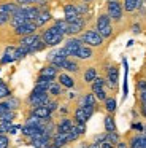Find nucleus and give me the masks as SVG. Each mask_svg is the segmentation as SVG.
Instances as JSON below:
<instances>
[{"label": "nucleus", "instance_id": "24", "mask_svg": "<svg viewBox=\"0 0 146 148\" xmlns=\"http://www.w3.org/2000/svg\"><path fill=\"white\" fill-rule=\"evenodd\" d=\"M40 34H32V35H25V37H21L18 38V45L19 46H25V48H30L38 38H40Z\"/></svg>", "mask_w": 146, "mask_h": 148}, {"label": "nucleus", "instance_id": "12", "mask_svg": "<svg viewBox=\"0 0 146 148\" xmlns=\"http://www.w3.org/2000/svg\"><path fill=\"white\" fill-rule=\"evenodd\" d=\"M56 81L63 88V89H73V88L76 86V80L73 78V75L67 73V72H60V73L57 75Z\"/></svg>", "mask_w": 146, "mask_h": 148}, {"label": "nucleus", "instance_id": "1", "mask_svg": "<svg viewBox=\"0 0 146 148\" xmlns=\"http://www.w3.org/2000/svg\"><path fill=\"white\" fill-rule=\"evenodd\" d=\"M95 30L103 37V40H111L114 35V27L111 23L110 16L106 14V11H100L95 19Z\"/></svg>", "mask_w": 146, "mask_h": 148}, {"label": "nucleus", "instance_id": "21", "mask_svg": "<svg viewBox=\"0 0 146 148\" xmlns=\"http://www.w3.org/2000/svg\"><path fill=\"white\" fill-rule=\"evenodd\" d=\"M48 94H49L51 99H60V97L65 94V89H63L57 81H53V83L49 84V88H48Z\"/></svg>", "mask_w": 146, "mask_h": 148}, {"label": "nucleus", "instance_id": "35", "mask_svg": "<svg viewBox=\"0 0 146 148\" xmlns=\"http://www.w3.org/2000/svg\"><path fill=\"white\" fill-rule=\"evenodd\" d=\"M41 129H37V127H30V126H22V129H21V132H22V135L24 137H27V138H32L37 132H40Z\"/></svg>", "mask_w": 146, "mask_h": 148}, {"label": "nucleus", "instance_id": "29", "mask_svg": "<svg viewBox=\"0 0 146 148\" xmlns=\"http://www.w3.org/2000/svg\"><path fill=\"white\" fill-rule=\"evenodd\" d=\"M122 8L124 13L132 14L135 11H138V3H136V0H122Z\"/></svg>", "mask_w": 146, "mask_h": 148}, {"label": "nucleus", "instance_id": "53", "mask_svg": "<svg viewBox=\"0 0 146 148\" xmlns=\"http://www.w3.org/2000/svg\"><path fill=\"white\" fill-rule=\"evenodd\" d=\"M10 126H11V124H2V123H0V135H3V134H8V131H10Z\"/></svg>", "mask_w": 146, "mask_h": 148}, {"label": "nucleus", "instance_id": "18", "mask_svg": "<svg viewBox=\"0 0 146 148\" xmlns=\"http://www.w3.org/2000/svg\"><path fill=\"white\" fill-rule=\"evenodd\" d=\"M59 73H60L59 69H56L51 64H46V65H43V67L40 69L38 77H46V78H51V80H57V75Z\"/></svg>", "mask_w": 146, "mask_h": 148}, {"label": "nucleus", "instance_id": "11", "mask_svg": "<svg viewBox=\"0 0 146 148\" xmlns=\"http://www.w3.org/2000/svg\"><path fill=\"white\" fill-rule=\"evenodd\" d=\"M25 23H29V19L25 18V8L19 7L18 11H16L11 16V19H10V27H11V29H16V27L22 26V24H25Z\"/></svg>", "mask_w": 146, "mask_h": 148}, {"label": "nucleus", "instance_id": "36", "mask_svg": "<svg viewBox=\"0 0 146 148\" xmlns=\"http://www.w3.org/2000/svg\"><path fill=\"white\" fill-rule=\"evenodd\" d=\"M13 119H16V112H13V110L0 116V123L2 124H13Z\"/></svg>", "mask_w": 146, "mask_h": 148}, {"label": "nucleus", "instance_id": "58", "mask_svg": "<svg viewBox=\"0 0 146 148\" xmlns=\"http://www.w3.org/2000/svg\"><path fill=\"white\" fill-rule=\"evenodd\" d=\"M46 148H59V147H57V145H54L53 142H51L49 145H46Z\"/></svg>", "mask_w": 146, "mask_h": 148}, {"label": "nucleus", "instance_id": "60", "mask_svg": "<svg viewBox=\"0 0 146 148\" xmlns=\"http://www.w3.org/2000/svg\"><path fill=\"white\" fill-rule=\"evenodd\" d=\"M2 83H5V81H3V80H2V78H0V84H2Z\"/></svg>", "mask_w": 146, "mask_h": 148}, {"label": "nucleus", "instance_id": "34", "mask_svg": "<svg viewBox=\"0 0 146 148\" xmlns=\"http://www.w3.org/2000/svg\"><path fill=\"white\" fill-rule=\"evenodd\" d=\"M53 24L56 26V29L59 30L60 34H63V35H65L67 30H68V24H67L65 19H56V21H53Z\"/></svg>", "mask_w": 146, "mask_h": 148}, {"label": "nucleus", "instance_id": "45", "mask_svg": "<svg viewBox=\"0 0 146 148\" xmlns=\"http://www.w3.org/2000/svg\"><path fill=\"white\" fill-rule=\"evenodd\" d=\"M130 127H132V131H136L138 134H143V132H145V124H141V123H138V121L132 123Z\"/></svg>", "mask_w": 146, "mask_h": 148}, {"label": "nucleus", "instance_id": "62", "mask_svg": "<svg viewBox=\"0 0 146 148\" xmlns=\"http://www.w3.org/2000/svg\"><path fill=\"white\" fill-rule=\"evenodd\" d=\"M145 2H146V0H145Z\"/></svg>", "mask_w": 146, "mask_h": 148}, {"label": "nucleus", "instance_id": "54", "mask_svg": "<svg viewBox=\"0 0 146 148\" xmlns=\"http://www.w3.org/2000/svg\"><path fill=\"white\" fill-rule=\"evenodd\" d=\"M136 100H140V102H145V103H146V91H143V92L136 94Z\"/></svg>", "mask_w": 146, "mask_h": 148}, {"label": "nucleus", "instance_id": "6", "mask_svg": "<svg viewBox=\"0 0 146 148\" xmlns=\"http://www.w3.org/2000/svg\"><path fill=\"white\" fill-rule=\"evenodd\" d=\"M86 29H87V19H86V18H79L78 21L68 24V30H67L65 37L67 38H68V37H79Z\"/></svg>", "mask_w": 146, "mask_h": 148}, {"label": "nucleus", "instance_id": "44", "mask_svg": "<svg viewBox=\"0 0 146 148\" xmlns=\"http://www.w3.org/2000/svg\"><path fill=\"white\" fill-rule=\"evenodd\" d=\"M10 145H11V142H10V137L6 134L0 135V148H10Z\"/></svg>", "mask_w": 146, "mask_h": 148}, {"label": "nucleus", "instance_id": "42", "mask_svg": "<svg viewBox=\"0 0 146 148\" xmlns=\"http://www.w3.org/2000/svg\"><path fill=\"white\" fill-rule=\"evenodd\" d=\"M94 96H95V99H97L98 102L103 103L105 100H106V97H108V92H106V89H100V91H97V92H94Z\"/></svg>", "mask_w": 146, "mask_h": 148}, {"label": "nucleus", "instance_id": "57", "mask_svg": "<svg viewBox=\"0 0 146 148\" xmlns=\"http://www.w3.org/2000/svg\"><path fill=\"white\" fill-rule=\"evenodd\" d=\"M87 148H100V145H98V143H94V142H92V143H87Z\"/></svg>", "mask_w": 146, "mask_h": 148}, {"label": "nucleus", "instance_id": "10", "mask_svg": "<svg viewBox=\"0 0 146 148\" xmlns=\"http://www.w3.org/2000/svg\"><path fill=\"white\" fill-rule=\"evenodd\" d=\"M95 58V51L94 48H91V46L87 45H81V48L78 49V53H76L75 59L79 62H87V61H92V59Z\"/></svg>", "mask_w": 146, "mask_h": 148}, {"label": "nucleus", "instance_id": "14", "mask_svg": "<svg viewBox=\"0 0 146 148\" xmlns=\"http://www.w3.org/2000/svg\"><path fill=\"white\" fill-rule=\"evenodd\" d=\"M73 126H75V123H73V119L70 116H62L56 123V132H59V134H68Z\"/></svg>", "mask_w": 146, "mask_h": 148}, {"label": "nucleus", "instance_id": "13", "mask_svg": "<svg viewBox=\"0 0 146 148\" xmlns=\"http://www.w3.org/2000/svg\"><path fill=\"white\" fill-rule=\"evenodd\" d=\"M40 8H41V13L38 14V18L33 23L37 24L38 29H44L49 23H53V14H51V11L48 8H43V7H40Z\"/></svg>", "mask_w": 146, "mask_h": 148}, {"label": "nucleus", "instance_id": "26", "mask_svg": "<svg viewBox=\"0 0 146 148\" xmlns=\"http://www.w3.org/2000/svg\"><path fill=\"white\" fill-rule=\"evenodd\" d=\"M89 89H91V92H97V91H100V89H106V81H105V77H100V75H98V77L91 83Z\"/></svg>", "mask_w": 146, "mask_h": 148}, {"label": "nucleus", "instance_id": "52", "mask_svg": "<svg viewBox=\"0 0 146 148\" xmlns=\"http://www.w3.org/2000/svg\"><path fill=\"white\" fill-rule=\"evenodd\" d=\"M10 19H11V18L6 16V14H0V27H3V26H6V24H10Z\"/></svg>", "mask_w": 146, "mask_h": 148}, {"label": "nucleus", "instance_id": "51", "mask_svg": "<svg viewBox=\"0 0 146 148\" xmlns=\"http://www.w3.org/2000/svg\"><path fill=\"white\" fill-rule=\"evenodd\" d=\"M105 138H106V134L103 132V134H97V135H95L92 142H94V143H98V145H100L102 142H105Z\"/></svg>", "mask_w": 146, "mask_h": 148}, {"label": "nucleus", "instance_id": "19", "mask_svg": "<svg viewBox=\"0 0 146 148\" xmlns=\"http://www.w3.org/2000/svg\"><path fill=\"white\" fill-rule=\"evenodd\" d=\"M18 8L19 5L16 2H3V3H0V14H6V16L11 18L18 11Z\"/></svg>", "mask_w": 146, "mask_h": 148}, {"label": "nucleus", "instance_id": "25", "mask_svg": "<svg viewBox=\"0 0 146 148\" xmlns=\"http://www.w3.org/2000/svg\"><path fill=\"white\" fill-rule=\"evenodd\" d=\"M103 127L105 132H116L117 131V126H116V119H114V115H105L103 119Z\"/></svg>", "mask_w": 146, "mask_h": 148}, {"label": "nucleus", "instance_id": "48", "mask_svg": "<svg viewBox=\"0 0 146 148\" xmlns=\"http://www.w3.org/2000/svg\"><path fill=\"white\" fill-rule=\"evenodd\" d=\"M57 112H59L60 118H62V116H68V115H70V108H68V105H60Z\"/></svg>", "mask_w": 146, "mask_h": 148}, {"label": "nucleus", "instance_id": "16", "mask_svg": "<svg viewBox=\"0 0 146 148\" xmlns=\"http://www.w3.org/2000/svg\"><path fill=\"white\" fill-rule=\"evenodd\" d=\"M62 72H67L70 75H78V73H81V64L75 58H68L65 61V64H63Z\"/></svg>", "mask_w": 146, "mask_h": 148}, {"label": "nucleus", "instance_id": "38", "mask_svg": "<svg viewBox=\"0 0 146 148\" xmlns=\"http://www.w3.org/2000/svg\"><path fill=\"white\" fill-rule=\"evenodd\" d=\"M106 134V138L105 140L106 142H110V143H113V145H117L119 143V140H121V135H119V132H105Z\"/></svg>", "mask_w": 146, "mask_h": 148}, {"label": "nucleus", "instance_id": "37", "mask_svg": "<svg viewBox=\"0 0 146 148\" xmlns=\"http://www.w3.org/2000/svg\"><path fill=\"white\" fill-rule=\"evenodd\" d=\"M6 102H8V105H10V108L13 110V112H16L18 108H21V99H18V97H14V96H11V97H8L6 99Z\"/></svg>", "mask_w": 146, "mask_h": 148}, {"label": "nucleus", "instance_id": "41", "mask_svg": "<svg viewBox=\"0 0 146 148\" xmlns=\"http://www.w3.org/2000/svg\"><path fill=\"white\" fill-rule=\"evenodd\" d=\"M46 107L49 108L51 113H56L60 107V99H49V102L46 103Z\"/></svg>", "mask_w": 146, "mask_h": 148}, {"label": "nucleus", "instance_id": "20", "mask_svg": "<svg viewBox=\"0 0 146 148\" xmlns=\"http://www.w3.org/2000/svg\"><path fill=\"white\" fill-rule=\"evenodd\" d=\"M72 119H73V123H75V124H86V123L89 121V118L86 116L84 110H83L81 107H75V108H73Z\"/></svg>", "mask_w": 146, "mask_h": 148}, {"label": "nucleus", "instance_id": "8", "mask_svg": "<svg viewBox=\"0 0 146 148\" xmlns=\"http://www.w3.org/2000/svg\"><path fill=\"white\" fill-rule=\"evenodd\" d=\"M76 107H94V108H97L98 112V100L95 99L94 92H91V91H87V92H83L81 96L76 99Z\"/></svg>", "mask_w": 146, "mask_h": 148}, {"label": "nucleus", "instance_id": "43", "mask_svg": "<svg viewBox=\"0 0 146 148\" xmlns=\"http://www.w3.org/2000/svg\"><path fill=\"white\" fill-rule=\"evenodd\" d=\"M136 110H138L140 116L146 119V103H145V102H140V100H136Z\"/></svg>", "mask_w": 146, "mask_h": 148}, {"label": "nucleus", "instance_id": "5", "mask_svg": "<svg viewBox=\"0 0 146 148\" xmlns=\"http://www.w3.org/2000/svg\"><path fill=\"white\" fill-rule=\"evenodd\" d=\"M105 81H106V88L110 91H116L119 86V65L111 62L105 69Z\"/></svg>", "mask_w": 146, "mask_h": 148}, {"label": "nucleus", "instance_id": "50", "mask_svg": "<svg viewBox=\"0 0 146 148\" xmlns=\"http://www.w3.org/2000/svg\"><path fill=\"white\" fill-rule=\"evenodd\" d=\"M21 129H22V126H19V124H11V126H10L8 134H10V135H14V134H18V131H21Z\"/></svg>", "mask_w": 146, "mask_h": 148}, {"label": "nucleus", "instance_id": "33", "mask_svg": "<svg viewBox=\"0 0 146 148\" xmlns=\"http://www.w3.org/2000/svg\"><path fill=\"white\" fill-rule=\"evenodd\" d=\"M75 8H76V13H78L81 18H84L86 14L91 11V8H89V3H84V2H81V3H75Z\"/></svg>", "mask_w": 146, "mask_h": 148}, {"label": "nucleus", "instance_id": "27", "mask_svg": "<svg viewBox=\"0 0 146 148\" xmlns=\"http://www.w3.org/2000/svg\"><path fill=\"white\" fill-rule=\"evenodd\" d=\"M135 91H136V94L146 91V75H145V72H143V73H138L135 77Z\"/></svg>", "mask_w": 146, "mask_h": 148}, {"label": "nucleus", "instance_id": "59", "mask_svg": "<svg viewBox=\"0 0 146 148\" xmlns=\"http://www.w3.org/2000/svg\"><path fill=\"white\" fill-rule=\"evenodd\" d=\"M81 2H84V3H91V2H94V0H81Z\"/></svg>", "mask_w": 146, "mask_h": 148}, {"label": "nucleus", "instance_id": "56", "mask_svg": "<svg viewBox=\"0 0 146 148\" xmlns=\"http://www.w3.org/2000/svg\"><path fill=\"white\" fill-rule=\"evenodd\" d=\"M116 148H129V143H127V140H122V138H121L119 143L116 145Z\"/></svg>", "mask_w": 146, "mask_h": 148}, {"label": "nucleus", "instance_id": "55", "mask_svg": "<svg viewBox=\"0 0 146 148\" xmlns=\"http://www.w3.org/2000/svg\"><path fill=\"white\" fill-rule=\"evenodd\" d=\"M100 148H116V145H113V143H110V142H102L100 143Z\"/></svg>", "mask_w": 146, "mask_h": 148}, {"label": "nucleus", "instance_id": "23", "mask_svg": "<svg viewBox=\"0 0 146 148\" xmlns=\"http://www.w3.org/2000/svg\"><path fill=\"white\" fill-rule=\"evenodd\" d=\"M103 108H105V112H106L108 115H114V113H116V110H117V100H116V97H114V96H108L106 100L103 102Z\"/></svg>", "mask_w": 146, "mask_h": 148}, {"label": "nucleus", "instance_id": "40", "mask_svg": "<svg viewBox=\"0 0 146 148\" xmlns=\"http://www.w3.org/2000/svg\"><path fill=\"white\" fill-rule=\"evenodd\" d=\"M8 97H11V89L8 88L6 83H2L0 84V100H5Z\"/></svg>", "mask_w": 146, "mask_h": 148}, {"label": "nucleus", "instance_id": "32", "mask_svg": "<svg viewBox=\"0 0 146 148\" xmlns=\"http://www.w3.org/2000/svg\"><path fill=\"white\" fill-rule=\"evenodd\" d=\"M29 54V48H25V46H16V51H14V61H21V59L27 58Z\"/></svg>", "mask_w": 146, "mask_h": 148}, {"label": "nucleus", "instance_id": "4", "mask_svg": "<svg viewBox=\"0 0 146 148\" xmlns=\"http://www.w3.org/2000/svg\"><path fill=\"white\" fill-rule=\"evenodd\" d=\"M105 11L110 16L111 23L121 24L124 19V8H122V0H106Z\"/></svg>", "mask_w": 146, "mask_h": 148}, {"label": "nucleus", "instance_id": "17", "mask_svg": "<svg viewBox=\"0 0 146 148\" xmlns=\"http://www.w3.org/2000/svg\"><path fill=\"white\" fill-rule=\"evenodd\" d=\"M97 77H98V70H97V67H95V65H89V67H86L84 70H83V75H81L83 83L87 84V86H91V83Z\"/></svg>", "mask_w": 146, "mask_h": 148}, {"label": "nucleus", "instance_id": "39", "mask_svg": "<svg viewBox=\"0 0 146 148\" xmlns=\"http://www.w3.org/2000/svg\"><path fill=\"white\" fill-rule=\"evenodd\" d=\"M68 142L70 143H72V142H76V140H79V138H81V132L78 131V127H76V126H73L72 129H70V132L68 134Z\"/></svg>", "mask_w": 146, "mask_h": 148}, {"label": "nucleus", "instance_id": "15", "mask_svg": "<svg viewBox=\"0 0 146 148\" xmlns=\"http://www.w3.org/2000/svg\"><path fill=\"white\" fill-rule=\"evenodd\" d=\"M79 18H81V16L76 13L75 3H67V5H63V19L67 21V24L75 23V21H78Z\"/></svg>", "mask_w": 146, "mask_h": 148}, {"label": "nucleus", "instance_id": "3", "mask_svg": "<svg viewBox=\"0 0 146 148\" xmlns=\"http://www.w3.org/2000/svg\"><path fill=\"white\" fill-rule=\"evenodd\" d=\"M79 40L83 42V45H87L91 46V48H102L105 43L103 37L100 35V34L95 30V27H89V29H86L84 32L79 35Z\"/></svg>", "mask_w": 146, "mask_h": 148}, {"label": "nucleus", "instance_id": "30", "mask_svg": "<svg viewBox=\"0 0 146 148\" xmlns=\"http://www.w3.org/2000/svg\"><path fill=\"white\" fill-rule=\"evenodd\" d=\"M68 58H65V56H62V54H59V53H57L56 56H54L53 59H49V61H48V64H51V65H54V67L56 69H59L60 72H62V69H63V64H65V61Z\"/></svg>", "mask_w": 146, "mask_h": 148}, {"label": "nucleus", "instance_id": "61", "mask_svg": "<svg viewBox=\"0 0 146 148\" xmlns=\"http://www.w3.org/2000/svg\"><path fill=\"white\" fill-rule=\"evenodd\" d=\"M143 135H145V137H146V129H145V132H143Z\"/></svg>", "mask_w": 146, "mask_h": 148}, {"label": "nucleus", "instance_id": "49", "mask_svg": "<svg viewBox=\"0 0 146 148\" xmlns=\"http://www.w3.org/2000/svg\"><path fill=\"white\" fill-rule=\"evenodd\" d=\"M10 62H14V58H11V56H5V54H3L2 58H0V65L10 64Z\"/></svg>", "mask_w": 146, "mask_h": 148}, {"label": "nucleus", "instance_id": "22", "mask_svg": "<svg viewBox=\"0 0 146 148\" xmlns=\"http://www.w3.org/2000/svg\"><path fill=\"white\" fill-rule=\"evenodd\" d=\"M29 115L37 116V118H40V119H49V118H53V113L49 112V108H48L46 105H43V107H37V108H32Z\"/></svg>", "mask_w": 146, "mask_h": 148}, {"label": "nucleus", "instance_id": "2", "mask_svg": "<svg viewBox=\"0 0 146 148\" xmlns=\"http://www.w3.org/2000/svg\"><path fill=\"white\" fill-rule=\"evenodd\" d=\"M40 35H41V40L46 43L48 48H56V46H59L60 43L65 40V35L60 34L53 23H51V26L44 27V29L40 32Z\"/></svg>", "mask_w": 146, "mask_h": 148}, {"label": "nucleus", "instance_id": "7", "mask_svg": "<svg viewBox=\"0 0 146 148\" xmlns=\"http://www.w3.org/2000/svg\"><path fill=\"white\" fill-rule=\"evenodd\" d=\"M81 45H83V42L79 40V37H68V38L63 42L62 48L65 49V54L68 56V58H75L78 49L81 48Z\"/></svg>", "mask_w": 146, "mask_h": 148}, {"label": "nucleus", "instance_id": "47", "mask_svg": "<svg viewBox=\"0 0 146 148\" xmlns=\"http://www.w3.org/2000/svg\"><path fill=\"white\" fill-rule=\"evenodd\" d=\"M130 30H132L135 35H138V34H141V30H143V26L140 23H133L132 26H130Z\"/></svg>", "mask_w": 146, "mask_h": 148}, {"label": "nucleus", "instance_id": "28", "mask_svg": "<svg viewBox=\"0 0 146 148\" xmlns=\"http://www.w3.org/2000/svg\"><path fill=\"white\" fill-rule=\"evenodd\" d=\"M53 143L57 145L59 148H63L65 145H68V135L67 134H59V132H56V134L53 135Z\"/></svg>", "mask_w": 146, "mask_h": 148}, {"label": "nucleus", "instance_id": "31", "mask_svg": "<svg viewBox=\"0 0 146 148\" xmlns=\"http://www.w3.org/2000/svg\"><path fill=\"white\" fill-rule=\"evenodd\" d=\"M48 46H46V43L43 42V40H41V37L40 38L37 40V42L33 43V45L30 46V48H29V54H35V53H40V51H43V49H46Z\"/></svg>", "mask_w": 146, "mask_h": 148}, {"label": "nucleus", "instance_id": "46", "mask_svg": "<svg viewBox=\"0 0 146 148\" xmlns=\"http://www.w3.org/2000/svg\"><path fill=\"white\" fill-rule=\"evenodd\" d=\"M8 112H11L8 102H6V100H0V116L5 115V113H8Z\"/></svg>", "mask_w": 146, "mask_h": 148}, {"label": "nucleus", "instance_id": "9", "mask_svg": "<svg viewBox=\"0 0 146 148\" xmlns=\"http://www.w3.org/2000/svg\"><path fill=\"white\" fill-rule=\"evenodd\" d=\"M38 27L35 23H32V21H29V23L22 24V26L16 27V29H13V35L18 37V38H21V37H25V35H32V34H37Z\"/></svg>", "mask_w": 146, "mask_h": 148}]
</instances>
